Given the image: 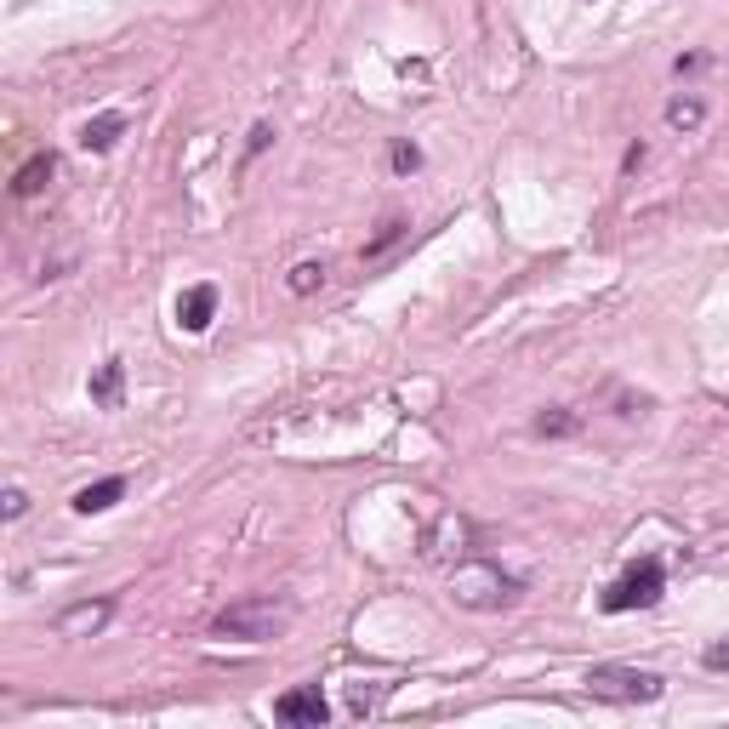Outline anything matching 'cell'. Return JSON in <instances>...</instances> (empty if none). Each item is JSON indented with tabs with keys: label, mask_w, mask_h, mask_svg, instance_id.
<instances>
[{
	"label": "cell",
	"mask_w": 729,
	"mask_h": 729,
	"mask_svg": "<svg viewBox=\"0 0 729 729\" xmlns=\"http://www.w3.org/2000/svg\"><path fill=\"white\" fill-rule=\"evenodd\" d=\"M450 598L467 605V610H501V605L519 598V575H508L490 559H462L457 570H450Z\"/></svg>",
	"instance_id": "1"
},
{
	"label": "cell",
	"mask_w": 729,
	"mask_h": 729,
	"mask_svg": "<svg viewBox=\"0 0 729 729\" xmlns=\"http://www.w3.org/2000/svg\"><path fill=\"white\" fill-rule=\"evenodd\" d=\"M291 627V610L274 605V598H240L217 616V639H245V644H268Z\"/></svg>",
	"instance_id": "2"
},
{
	"label": "cell",
	"mask_w": 729,
	"mask_h": 729,
	"mask_svg": "<svg viewBox=\"0 0 729 729\" xmlns=\"http://www.w3.org/2000/svg\"><path fill=\"white\" fill-rule=\"evenodd\" d=\"M661 587H667L661 559H639L633 570L621 575V582H610V587H605V610H610V616L649 610V605H661Z\"/></svg>",
	"instance_id": "3"
},
{
	"label": "cell",
	"mask_w": 729,
	"mask_h": 729,
	"mask_svg": "<svg viewBox=\"0 0 729 729\" xmlns=\"http://www.w3.org/2000/svg\"><path fill=\"white\" fill-rule=\"evenodd\" d=\"M582 684H587L593 701H621V707H633V701H656L667 690L656 672H639V667H593Z\"/></svg>",
	"instance_id": "4"
},
{
	"label": "cell",
	"mask_w": 729,
	"mask_h": 729,
	"mask_svg": "<svg viewBox=\"0 0 729 729\" xmlns=\"http://www.w3.org/2000/svg\"><path fill=\"white\" fill-rule=\"evenodd\" d=\"M274 718L291 724V729H319L325 718H331V701H325L319 684H296V690H285L280 701H274Z\"/></svg>",
	"instance_id": "5"
},
{
	"label": "cell",
	"mask_w": 729,
	"mask_h": 729,
	"mask_svg": "<svg viewBox=\"0 0 729 729\" xmlns=\"http://www.w3.org/2000/svg\"><path fill=\"white\" fill-rule=\"evenodd\" d=\"M109 616H114V598H86V605H69L58 616V633L63 639H92V633L109 627Z\"/></svg>",
	"instance_id": "6"
},
{
	"label": "cell",
	"mask_w": 729,
	"mask_h": 729,
	"mask_svg": "<svg viewBox=\"0 0 729 729\" xmlns=\"http://www.w3.org/2000/svg\"><path fill=\"white\" fill-rule=\"evenodd\" d=\"M211 319H217V285H194V291H183V303H178V325H183V331L199 337Z\"/></svg>",
	"instance_id": "7"
},
{
	"label": "cell",
	"mask_w": 729,
	"mask_h": 729,
	"mask_svg": "<svg viewBox=\"0 0 729 729\" xmlns=\"http://www.w3.org/2000/svg\"><path fill=\"white\" fill-rule=\"evenodd\" d=\"M52 178H58V155H46V148H40V155H29V160L12 171V194H17V199H35Z\"/></svg>",
	"instance_id": "8"
},
{
	"label": "cell",
	"mask_w": 729,
	"mask_h": 729,
	"mask_svg": "<svg viewBox=\"0 0 729 729\" xmlns=\"http://www.w3.org/2000/svg\"><path fill=\"white\" fill-rule=\"evenodd\" d=\"M120 132H125V114H97V120H86L81 148L86 155H109V148L120 143Z\"/></svg>",
	"instance_id": "9"
},
{
	"label": "cell",
	"mask_w": 729,
	"mask_h": 729,
	"mask_svg": "<svg viewBox=\"0 0 729 729\" xmlns=\"http://www.w3.org/2000/svg\"><path fill=\"white\" fill-rule=\"evenodd\" d=\"M125 496V479H97V485H86V490H74V513H109L114 501Z\"/></svg>",
	"instance_id": "10"
},
{
	"label": "cell",
	"mask_w": 729,
	"mask_h": 729,
	"mask_svg": "<svg viewBox=\"0 0 729 729\" xmlns=\"http://www.w3.org/2000/svg\"><path fill=\"white\" fill-rule=\"evenodd\" d=\"M120 388H125V370H120V360L97 365V376H92V405L114 411V405H120Z\"/></svg>",
	"instance_id": "11"
},
{
	"label": "cell",
	"mask_w": 729,
	"mask_h": 729,
	"mask_svg": "<svg viewBox=\"0 0 729 729\" xmlns=\"http://www.w3.org/2000/svg\"><path fill=\"white\" fill-rule=\"evenodd\" d=\"M701 120H707L701 97H672V104H667V125H672V132H695Z\"/></svg>",
	"instance_id": "12"
},
{
	"label": "cell",
	"mask_w": 729,
	"mask_h": 729,
	"mask_svg": "<svg viewBox=\"0 0 729 729\" xmlns=\"http://www.w3.org/2000/svg\"><path fill=\"white\" fill-rule=\"evenodd\" d=\"M405 234H411V222H405V217H382V229H376V240H365V263H376L388 245H399Z\"/></svg>",
	"instance_id": "13"
},
{
	"label": "cell",
	"mask_w": 729,
	"mask_h": 729,
	"mask_svg": "<svg viewBox=\"0 0 729 729\" xmlns=\"http://www.w3.org/2000/svg\"><path fill=\"white\" fill-rule=\"evenodd\" d=\"M450 536H467V524H462L457 513H445V519H439V531L427 536V547H422V552H427V559H450V547H445ZM457 547H462V542H457Z\"/></svg>",
	"instance_id": "14"
},
{
	"label": "cell",
	"mask_w": 729,
	"mask_h": 729,
	"mask_svg": "<svg viewBox=\"0 0 729 729\" xmlns=\"http://www.w3.org/2000/svg\"><path fill=\"white\" fill-rule=\"evenodd\" d=\"M325 274H331V268H325V263H296L285 285H291V296H314V291L325 285Z\"/></svg>",
	"instance_id": "15"
},
{
	"label": "cell",
	"mask_w": 729,
	"mask_h": 729,
	"mask_svg": "<svg viewBox=\"0 0 729 729\" xmlns=\"http://www.w3.org/2000/svg\"><path fill=\"white\" fill-rule=\"evenodd\" d=\"M575 427H582V416H575V411H542L536 416V434L542 439H564V434H575Z\"/></svg>",
	"instance_id": "16"
},
{
	"label": "cell",
	"mask_w": 729,
	"mask_h": 729,
	"mask_svg": "<svg viewBox=\"0 0 729 729\" xmlns=\"http://www.w3.org/2000/svg\"><path fill=\"white\" fill-rule=\"evenodd\" d=\"M268 143H274V125H268V120H257V125H251V137H245V160H257Z\"/></svg>",
	"instance_id": "17"
},
{
	"label": "cell",
	"mask_w": 729,
	"mask_h": 729,
	"mask_svg": "<svg viewBox=\"0 0 729 729\" xmlns=\"http://www.w3.org/2000/svg\"><path fill=\"white\" fill-rule=\"evenodd\" d=\"M422 166V148L416 143H393V171H416Z\"/></svg>",
	"instance_id": "18"
},
{
	"label": "cell",
	"mask_w": 729,
	"mask_h": 729,
	"mask_svg": "<svg viewBox=\"0 0 729 729\" xmlns=\"http://www.w3.org/2000/svg\"><path fill=\"white\" fill-rule=\"evenodd\" d=\"M0 501H7V519H23V513H29V496H23L17 485H12L7 496H0Z\"/></svg>",
	"instance_id": "19"
},
{
	"label": "cell",
	"mask_w": 729,
	"mask_h": 729,
	"mask_svg": "<svg viewBox=\"0 0 729 729\" xmlns=\"http://www.w3.org/2000/svg\"><path fill=\"white\" fill-rule=\"evenodd\" d=\"M707 667H713V672H729V639L707 649Z\"/></svg>",
	"instance_id": "20"
},
{
	"label": "cell",
	"mask_w": 729,
	"mask_h": 729,
	"mask_svg": "<svg viewBox=\"0 0 729 729\" xmlns=\"http://www.w3.org/2000/svg\"><path fill=\"white\" fill-rule=\"evenodd\" d=\"M376 695H382V690H354V713H370Z\"/></svg>",
	"instance_id": "21"
}]
</instances>
